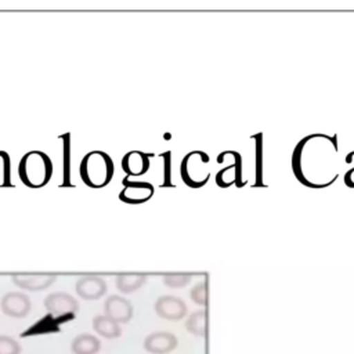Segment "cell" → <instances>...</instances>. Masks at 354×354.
<instances>
[{
	"label": "cell",
	"mask_w": 354,
	"mask_h": 354,
	"mask_svg": "<svg viewBox=\"0 0 354 354\" xmlns=\"http://www.w3.org/2000/svg\"><path fill=\"white\" fill-rule=\"evenodd\" d=\"M79 174L87 187L100 189L111 183L115 174V165L105 151L94 149L82 158Z\"/></svg>",
	"instance_id": "6da1fadb"
},
{
	"label": "cell",
	"mask_w": 354,
	"mask_h": 354,
	"mask_svg": "<svg viewBox=\"0 0 354 354\" xmlns=\"http://www.w3.org/2000/svg\"><path fill=\"white\" fill-rule=\"evenodd\" d=\"M53 160L50 156L39 149H32L22 155L18 163V176L21 181L33 189L48 184L53 177Z\"/></svg>",
	"instance_id": "7a4b0ae2"
},
{
	"label": "cell",
	"mask_w": 354,
	"mask_h": 354,
	"mask_svg": "<svg viewBox=\"0 0 354 354\" xmlns=\"http://www.w3.org/2000/svg\"><path fill=\"white\" fill-rule=\"evenodd\" d=\"M210 158L203 151H191L188 152L181 163H180V176L183 181L191 188L203 187L210 177V171L207 169Z\"/></svg>",
	"instance_id": "3957f363"
},
{
	"label": "cell",
	"mask_w": 354,
	"mask_h": 354,
	"mask_svg": "<svg viewBox=\"0 0 354 354\" xmlns=\"http://www.w3.org/2000/svg\"><path fill=\"white\" fill-rule=\"evenodd\" d=\"M123 188L119 192V199L123 203L129 205H141L148 202L153 194L155 188L148 181H137V180H129L127 176L122 181Z\"/></svg>",
	"instance_id": "277c9868"
},
{
	"label": "cell",
	"mask_w": 354,
	"mask_h": 354,
	"mask_svg": "<svg viewBox=\"0 0 354 354\" xmlns=\"http://www.w3.org/2000/svg\"><path fill=\"white\" fill-rule=\"evenodd\" d=\"M44 308L53 317H73L80 306L79 301L66 292H53L44 299Z\"/></svg>",
	"instance_id": "5b68a950"
},
{
	"label": "cell",
	"mask_w": 354,
	"mask_h": 354,
	"mask_svg": "<svg viewBox=\"0 0 354 354\" xmlns=\"http://www.w3.org/2000/svg\"><path fill=\"white\" fill-rule=\"evenodd\" d=\"M155 313L167 321H180L187 314V304L176 296L165 295L156 299L153 304Z\"/></svg>",
	"instance_id": "8992f818"
},
{
	"label": "cell",
	"mask_w": 354,
	"mask_h": 354,
	"mask_svg": "<svg viewBox=\"0 0 354 354\" xmlns=\"http://www.w3.org/2000/svg\"><path fill=\"white\" fill-rule=\"evenodd\" d=\"M0 307L11 318H24L30 311V299L22 292H8L1 297Z\"/></svg>",
	"instance_id": "52a82bcc"
},
{
	"label": "cell",
	"mask_w": 354,
	"mask_h": 354,
	"mask_svg": "<svg viewBox=\"0 0 354 354\" xmlns=\"http://www.w3.org/2000/svg\"><path fill=\"white\" fill-rule=\"evenodd\" d=\"M177 337L171 332L158 330L145 336L144 350L149 354H169L177 347Z\"/></svg>",
	"instance_id": "ba28073f"
},
{
	"label": "cell",
	"mask_w": 354,
	"mask_h": 354,
	"mask_svg": "<svg viewBox=\"0 0 354 354\" xmlns=\"http://www.w3.org/2000/svg\"><path fill=\"white\" fill-rule=\"evenodd\" d=\"M75 289L83 300H98L106 293V282L98 275H83L76 281Z\"/></svg>",
	"instance_id": "9c48e42d"
},
{
	"label": "cell",
	"mask_w": 354,
	"mask_h": 354,
	"mask_svg": "<svg viewBox=\"0 0 354 354\" xmlns=\"http://www.w3.org/2000/svg\"><path fill=\"white\" fill-rule=\"evenodd\" d=\"M104 314L118 324H127L133 318V304L122 296L112 295L105 299Z\"/></svg>",
	"instance_id": "30bf717a"
},
{
	"label": "cell",
	"mask_w": 354,
	"mask_h": 354,
	"mask_svg": "<svg viewBox=\"0 0 354 354\" xmlns=\"http://www.w3.org/2000/svg\"><path fill=\"white\" fill-rule=\"evenodd\" d=\"M57 279L55 274H12L11 281L28 292H39L50 288Z\"/></svg>",
	"instance_id": "8fae6325"
},
{
	"label": "cell",
	"mask_w": 354,
	"mask_h": 354,
	"mask_svg": "<svg viewBox=\"0 0 354 354\" xmlns=\"http://www.w3.org/2000/svg\"><path fill=\"white\" fill-rule=\"evenodd\" d=\"M120 165H122L123 171L127 176L140 177V176H144L149 170L151 160H149L148 153L138 151V149H133L123 155Z\"/></svg>",
	"instance_id": "7c38bea8"
},
{
	"label": "cell",
	"mask_w": 354,
	"mask_h": 354,
	"mask_svg": "<svg viewBox=\"0 0 354 354\" xmlns=\"http://www.w3.org/2000/svg\"><path fill=\"white\" fill-rule=\"evenodd\" d=\"M91 326H93L94 332H97L100 336H102L105 339H116V337H119L122 335L120 324H118L116 321L111 319L105 314L95 315L93 318Z\"/></svg>",
	"instance_id": "4fadbf2b"
},
{
	"label": "cell",
	"mask_w": 354,
	"mask_h": 354,
	"mask_svg": "<svg viewBox=\"0 0 354 354\" xmlns=\"http://www.w3.org/2000/svg\"><path fill=\"white\" fill-rule=\"evenodd\" d=\"M100 348V339L91 333H80L71 343L72 354H97Z\"/></svg>",
	"instance_id": "5bb4252c"
},
{
	"label": "cell",
	"mask_w": 354,
	"mask_h": 354,
	"mask_svg": "<svg viewBox=\"0 0 354 354\" xmlns=\"http://www.w3.org/2000/svg\"><path fill=\"white\" fill-rule=\"evenodd\" d=\"M147 274H140V272H124V274H118L115 283L119 292L122 293H133L138 290L145 282H147Z\"/></svg>",
	"instance_id": "9a60e30c"
},
{
	"label": "cell",
	"mask_w": 354,
	"mask_h": 354,
	"mask_svg": "<svg viewBox=\"0 0 354 354\" xmlns=\"http://www.w3.org/2000/svg\"><path fill=\"white\" fill-rule=\"evenodd\" d=\"M239 173H241V156L236 152V158H235V163L221 169L217 174H216V183L218 187L221 188H227L232 184H239Z\"/></svg>",
	"instance_id": "2e32d148"
},
{
	"label": "cell",
	"mask_w": 354,
	"mask_h": 354,
	"mask_svg": "<svg viewBox=\"0 0 354 354\" xmlns=\"http://www.w3.org/2000/svg\"><path fill=\"white\" fill-rule=\"evenodd\" d=\"M185 329L194 335L203 337L207 330V311L196 310L185 321Z\"/></svg>",
	"instance_id": "e0dca14e"
},
{
	"label": "cell",
	"mask_w": 354,
	"mask_h": 354,
	"mask_svg": "<svg viewBox=\"0 0 354 354\" xmlns=\"http://www.w3.org/2000/svg\"><path fill=\"white\" fill-rule=\"evenodd\" d=\"M191 278H192V275L188 272H167V274H163L162 279L167 288L178 289V288L188 285Z\"/></svg>",
	"instance_id": "ac0fdd59"
},
{
	"label": "cell",
	"mask_w": 354,
	"mask_h": 354,
	"mask_svg": "<svg viewBox=\"0 0 354 354\" xmlns=\"http://www.w3.org/2000/svg\"><path fill=\"white\" fill-rule=\"evenodd\" d=\"M22 347L18 340L11 336L0 335V354H21Z\"/></svg>",
	"instance_id": "d6986e66"
},
{
	"label": "cell",
	"mask_w": 354,
	"mask_h": 354,
	"mask_svg": "<svg viewBox=\"0 0 354 354\" xmlns=\"http://www.w3.org/2000/svg\"><path fill=\"white\" fill-rule=\"evenodd\" d=\"M189 296H191L192 301H195L196 304H199V306H206V304H207V282L203 281V282L196 283V285L191 289Z\"/></svg>",
	"instance_id": "ffe728a7"
},
{
	"label": "cell",
	"mask_w": 354,
	"mask_h": 354,
	"mask_svg": "<svg viewBox=\"0 0 354 354\" xmlns=\"http://www.w3.org/2000/svg\"><path fill=\"white\" fill-rule=\"evenodd\" d=\"M10 156L6 151H0V185L10 184Z\"/></svg>",
	"instance_id": "44dd1931"
}]
</instances>
